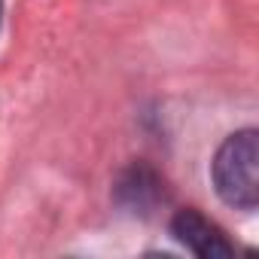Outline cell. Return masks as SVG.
<instances>
[{
    "label": "cell",
    "mask_w": 259,
    "mask_h": 259,
    "mask_svg": "<svg viewBox=\"0 0 259 259\" xmlns=\"http://www.w3.org/2000/svg\"><path fill=\"white\" fill-rule=\"evenodd\" d=\"M0 19H4V0H0Z\"/></svg>",
    "instance_id": "obj_4"
},
{
    "label": "cell",
    "mask_w": 259,
    "mask_h": 259,
    "mask_svg": "<svg viewBox=\"0 0 259 259\" xmlns=\"http://www.w3.org/2000/svg\"><path fill=\"white\" fill-rule=\"evenodd\" d=\"M213 186L229 207L253 210L259 204V135L244 128L226 138L213 156Z\"/></svg>",
    "instance_id": "obj_1"
},
{
    "label": "cell",
    "mask_w": 259,
    "mask_h": 259,
    "mask_svg": "<svg viewBox=\"0 0 259 259\" xmlns=\"http://www.w3.org/2000/svg\"><path fill=\"white\" fill-rule=\"evenodd\" d=\"M171 235H174L186 250H192V253L201 256V259H229V256L235 253L232 244L226 241V235L220 232V226H213L207 217H201V213L192 210V207L174 213V220H171Z\"/></svg>",
    "instance_id": "obj_2"
},
{
    "label": "cell",
    "mask_w": 259,
    "mask_h": 259,
    "mask_svg": "<svg viewBox=\"0 0 259 259\" xmlns=\"http://www.w3.org/2000/svg\"><path fill=\"white\" fill-rule=\"evenodd\" d=\"M116 198L135 213H147L159 204L162 198V180L153 168L147 165H132L116 183Z\"/></svg>",
    "instance_id": "obj_3"
}]
</instances>
